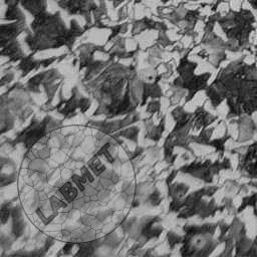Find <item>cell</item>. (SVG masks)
<instances>
[{"label": "cell", "mask_w": 257, "mask_h": 257, "mask_svg": "<svg viewBox=\"0 0 257 257\" xmlns=\"http://www.w3.org/2000/svg\"><path fill=\"white\" fill-rule=\"evenodd\" d=\"M255 16L250 9H229V12L218 19V22L228 38L227 48L231 51H243L250 48V34L255 31Z\"/></svg>", "instance_id": "cell-1"}, {"label": "cell", "mask_w": 257, "mask_h": 257, "mask_svg": "<svg viewBox=\"0 0 257 257\" xmlns=\"http://www.w3.org/2000/svg\"><path fill=\"white\" fill-rule=\"evenodd\" d=\"M245 1L249 3V5L251 6V8L257 10V0H242V3L245 2Z\"/></svg>", "instance_id": "cell-2"}, {"label": "cell", "mask_w": 257, "mask_h": 257, "mask_svg": "<svg viewBox=\"0 0 257 257\" xmlns=\"http://www.w3.org/2000/svg\"><path fill=\"white\" fill-rule=\"evenodd\" d=\"M255 49H256V52H255V54H256V56H257V45H255Z\"/></svg>", "instance_id": "cell-3"}]
</instances>
